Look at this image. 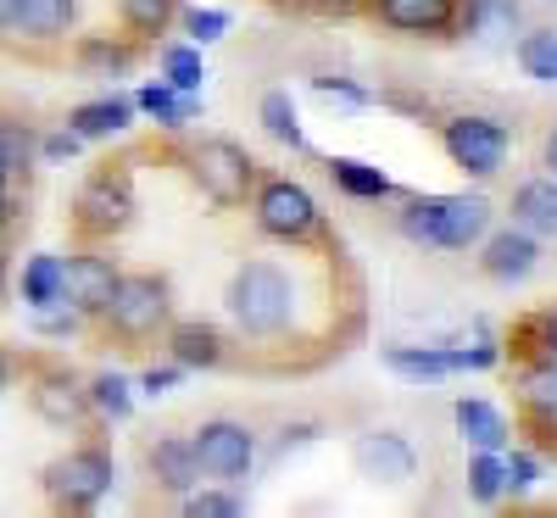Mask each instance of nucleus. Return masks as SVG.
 Returning <instances> with one entry per match:
<instances>
[{
    "label": "nucleus",
    "instance_id": "1",
    "mask_svg": "<svg viewBox=\"0 0 557 518\" xmlns=\"http://www.w3.org/2000/svg\"><path fill=\"white\" fill-rule=\"evenodd\" d=\"M491 223V201L485 196H424V201H412L401 229L412 234V240H424V246H446V251H462V246H474L480 234Z\"/></svg>",
    "mask_w": 557,
    "mask_h": 518
},
{
    "label": "nucleus",
    "instance_id": "2",
    "mask_svg": "<svg viewBox=\"0 0 557 518\" xmlns=\"http://www.w3.org/2000/svg\"><path fill=\"white\" fill-rule=\"evenodd\" d=\"M228 307L251 329V335H278L290 323V279L273 262H246L228 285Z\"/></svg>",
    "mask_w": 557,
    "mask_h": 518
},
{
    "label": "nucleus",
    "instance_id": "3",
    "mask_svg": "<svg viewBox=\"0 0 557 518\" xmlns=\"http://www.w3.org/2000/svg\"><path fill=\"white\" fill-rule=\"evenodd\" d=\"M190 446H196V462L207 468V474H218V480H240L251 468V457H257L251 430H246V423H228V418L201 423V435Z\"/></svg>",
    "mask_w": 557,
    "mask_h": 518
},
{
    "label": "nucleus",
    "instance_id": "4",
    "mask_svg": "<svg viewBox=\"0 0 557 518\" xmlns=\"http://www.w3.org/2000/svg\"><path fill=\"white\" fill-rule=\"evenodd\" d=\"M446 151H451L457 168L491 178L507 157V128L491 123V118H457V123H446Z\"/></svg>",
    "mask_w": 557,
    "mask_h": 518
},
{
    "label": "nucleus",
    "instance_id": "5",
    "mask_svg": "<svg viewBox=\"0 0 557 518\" xmlns=\"http://www.w3.org/2000/svg\"><path fill=\"white\" fill-rule=\"evenodd\" d=\"M257 223H262V234H273V240H307L312 223H318V207H312V196L301 190V184L278 178L257 196Z\"/></svg>",
    "mask_w": 557,
    "mask_h": 518
},
{
    "label": "nucleus",
    "instance_id": "6",
    "mask_svg": "<svg viewBox=\"0 0 557 518\" xmlns=\"http://www.w3.org/2000/svg\"><path fill=\"white\" fill-rule=\"evenodd\" d=\"M112 480H117V468H112L107 452H73V457H62V462L51 468V491H57V502H67V507L101 502V496L112 491Z\"/></svg>",
    "mask_w": 557,
    "mask_h": 518
},
{
    "label": "nucleus",
    "instance_id": "7",
    "mask_svg": "<svg viewBox=\"0 0 557 518\" xmlns=\"http://www.w3.org/2000/svg\"><path fill=\"white\" fill-rule=\"evenodd\" d=\"M196 178H201V190L212 201H240L246 196V184H251V157L235 146V139H207V146L196 151Z\"/></svg>",
    "mask_w": 557,
    "mask_h": 518
},
{
    "label": "nucleus",
    "instance_id": "8",
    "mask_svg": "<svg viewBox=\"0 0 557 518\" xmlns=\"http://www.w3.org/2000/svg\"><path fill=\"white\" fill-rule=\"evenodd\" d=\"M107 318L123 329V335H151V329L168 318L162 279H117V291L107 301Z\"/></svg>",
    "mask_w": 557,
    "mask_h": 518
},
{
    "label": "nucleus",
    "instance_id": "9",
    "mask_svg": "<svg viewBox=\"0 0 557 518\" xmlns=\"http://www.w3.org/2000/svg\"><path fill=\"white\" fill-rule=\"evenodd\" d=\"M351 462L362 480H380V485H401L412 480V446L401 435H362L351 446Z\"/></svg>",
    "mask_w": 557,
    "mask_h": 518
},
{
    "label": "nucleus",
    "instance_id": "10",
    "mask_svg": "<svg viewBox=\"0 0 557 518\" xmlns=\"http://www.w3.org/2000/svg\"><path fill=\"white\" fill-rule=\"evenodd\" d=\"M112 291H117L112 262H101V257H73V262H62V296H67L78 312H107Z\"/></svg>",
    "mask_w": 557,
    "mask_h": 518
},
{
    "label": "nucleus",
    "instance_id": "11",
    "mask_svg": "<svg viewBox=\"0 0 557 518\" xmlns=\"http://www.w3.org/2000/svg\"><path fill=\"white\" fill-rule=\"evenodd\" d=\"M78 212H84L89 229H117V223H128V212H134L128 184H123V178H107V173L89 178L84 196H78Z\"/></svg>",
    "mask_w": 557,
    "mask_h": 518
},
{
    "label": "nucleus",
    "instance_id": "12",
    "mask_svg": "<svg viewBox=\"0 0 557 518\" xmlns=\"http://www.w3.org/2000/svg\"><path fill=\"white\" fill-rule=\"evenodd\" d=\"M385 368L391 373H401V380H412V385H435V380H446V373H457L462 368V351L451 357V351H412V346H396V351H385Z\"/></svg>",
    "mask_w": 557,
    "mask_h": 518
},
{
    "label": "nucleus",
    "instance_id": "13",
    "mask_svg": "<svg viewBox=\"0 0 557 518\" xmlns=\"http://www.w3.org/2000/svg\"><path fill=\"white\" fill-rule=\"evenodd\" d=\"M380 12L391 28H412V34H430V28H446L457 0H380Z\"/></svg>",
    "mask_w": 557,
    "mask_h": 518
},
{
    "label": "nucleus",
    "instance_id": "14",
    "mask_svg": "<svg viewBox=\"0 0 557 518\" xmlns=\"http://www.w3.org/2000/svg\"><path fill=\"white\" fill-rule=\"evenodd\" d=\"M513 212L524 229L535 234H557V178H530L524 190L513 196Z\"/></svg>",
    "mask_w": 557,
    "mask_h": 518
},
{
    "label": "nucleus",
    "instance_id": "15",
    "mask_svg": "<svg viewBox=\"0 0 557 518\" xmlns=\"http://www.w3.org/2000/svg\"><path fill=\"white\" fill-rule=\"evenodd\" d=\"M530 268H535L530 234H496V240L485 246V273H496V279H524Z\"/></svg>",
    "mask_w": 557,
    "mask_h": 518
},
{
    "label": "nucleus",
    "instance_id": "16",
    "mask_svg": "<svg viewBox=\"0 0 557 518\" xmlns=\"http://www.w3.org/2000/svg\"><path fill=\"white\" fill-rule=\"evenodd\" d=\"M151 468H157V480H162L168 491H190L196 474H201V462H196V446H190V441H162V446L151 452Z\"/></svg>",
    "mask_w": 557,
    "mask_h": 518
},
{
    "label": "nucleus",
    "instance_id": "17",
    "mask_svg": "<svg viewBox=\"0 0 557 518\" xmlns=\"http://www.w3.org/2000/svg\"><path fill=\"white\" fill-rule=\"evenodd\" d=\"M457 430H462V441H474L480 452H496L507 441V423H502V412L491 402H457Z\"/></svg>",
    "mask_w": 557,
    "mask_h": 518
},
{
    "label": "nucleus",
    "instance_id": "18",
    "mask_svg": "<svg viewBox=\"0 0 557 518\" xmlns=\"http://www.w3.org/2000/svg\"><path fill=\"white\" fill-rule=\"evenodd\" d=\"M12 23L23 34H34V39H51V34H62L73 23V0H17Z\"/></svg>",
    "mask_w": 557,
    "mask_h": 518
},
{
    "label": "nucleus",
    "instance_id": "19",
    "mask_svg": "<svg viewBox=\"0 0 557 518\" xmlns=\"http://www.w3.org/2000/svg\"><path fill=\"white\" fill-rule=\"evenodd\" d=\"M34 407H39V418H51V423H78L84 418V391L73 380H45L34 391Z\"/></svg>",
    "mask_w": 557,
    "mask_h": 518
},
{
    "label": "nucleus",
    "instance_id": "20",
    "mask_svg": "<svg viewBox=\"0 0 557 518\" xmlns=\"http://www.w3.org/2000/svg\"><path fill=\"white\" fill-rule=\"evenodd\" d=\"M23 296H28V307H57L62 301V257H34L23 268Z\"/></svg>",
    "mask_w": 557,
    "mask_h": 518
},
{
    "label": "nucleus",
    "instance_id": "21",
    "mask_svg": "<svg viewBox=\"0 0 557 518\" xmlns=\"http://www.w3.org/2000/svg\"><path fill=\"white\" fill-rule=\"evenodd\" d=\"M173 357L184 368H212L218 362V335H212L207 323H178L173 329Z\"/></svg>",
    "mask_w": 557,
    "mask_h": 518
},
{
    "label": "nucleus",
    "instance_id": "22",
    "mask_svg": "<svg viewBox=\"0 0 557 518\" xmlns=\"http://www.w3.org/2000/svg\"><path fill=\"white\" fill-rule=\"evenodd\" d=\"M117 128H128L123 101H89V107L73 112V134H84V139H101V134H117Z\"/></svg>",
    "mask_w": 557,
    "mask_h": 518
},
{
    "label": "nucleus",
    "instance_id": "23",
    "mask_svg": "<svg viewBox=\"0 0 557 518\" xmlns=\"http://www.w3.org/2000/svg\"><path fill=\"white\" fill-rule=\"evenodd\" d=\"M262 123H268L273 139H285V146H301V123H296V107H290L285 89H268V96H262Z\"/></svg>",
    "mask_w": 557,
    "mask_h": 518
},
{
    "label": "nucleus",
    "instance_id": "24",
    "mask_svg": "<svg viewBox=\"0 0 557 518\" xmlns=\"http://www.w3.org/2000/svg\"><path fill=\"white\" fill-rule=\"evenodd\" d=\"M519 62H524L530 78L557 84V34H535V39H524V45H519Z\"/></svg>",
    "mask_w": 557,
    "mask_h": 518
},
{
    "label": "nucleus",
    "instance_id": "25",
    "mask_svg": "<svg viewBox=\"0 0 557 518\" xmlns=\"http://www.w3.org/2000/svg\"><path fill=\"white\" fill-rule=\"evenodd\" d=\"M335 178H341V190H351V196H385L391 190V178L380 168H362V162H335Z\"/></svg>",
    "mask_w": 557,
    "mask_h": 518
},
{
    "label": "nucleus",
    "instance_id": "26",
    "mask_svg": "<svg viewBox=\"0 0 557 518\" xmlns=\"http://www.w3.org/2000/svg\"><path fill=\"white\" fill-rule=\"evenodd\" d=\"M469 485H474V496H480V502H496V496L507 491V462H496V457L485 452V457L469 468Z\"/></svg>",
    "mask_w": 557,
    "mask_h": 518
},
{
    "label": "nucleus",
    "instance_id": "27",
    "mask_svg": "<svg viewBox=\"0 0 557 518\" xmlns=\"http://www.w3.org/2000/svg\"><path fill=\"white\" fill-rule=\"evenodd\" d=\"M524 396H530V407H535V412H557V362H546V368H530V373H524Z\"/></svg>",
    "mask_w": 557,
    "mask_h": 518
},
{
    "label": "nucleus",
    "instance_id": "28",
    "mask_svg": "<svg viewBox=\"0 0 557 518\" xmlns=\"http://www.w3.org/2000/svg\"><path fill=\"white\" fill-rule=\"evenodd\" d=\"M168 0H123V17L139 28V34H162V23H168Z\"/></svg>",
    "mask_w": 557,
    "mask_h": 518
},
{
    "label": "nucleus",
    "instance_id": "29",
    "mask_svg": "<svg viewBox=\"0 0 557 518\" xmlns=\"http://www.w3.org/2000/svg\"><path fill=\"white\" fill-rule=\"evenodd\" d=\"M201 57L196 51H168V84L173 89H201Z\"/></svg>",
    "mask_w": 557,
    "mask_h": 518
},
{
    "label": "nucleus",
    "instance_id": "30",
    "mask_svg": "<svg viewBox=\"0 0 557 518\" xmlns=\"http://www.w3.org/2000/svg\"><path fill=\"white\" fill-rule=\"evenodd\" d=\"M139 107H146L151 118H162V123H184V118H190V107L173 101V89H146V96H139Z\"/></svg>",
    "mask_w": 557,
    "mask_h": 518
},
{
    "label": "nucleus",
    "instance_id": "31",
    "mask_svg": "<svg viewBox=\"0 0 557 518\" xmlns=\"http://www.w3.org/2000/svg\"><path fill=\"white\" fill-rule=\"evenodd\" d=\"M96 407L123 418L128 412V380H117V373H107V380H96Z\"/></svg>",
    "mask_w": 557,
    "mask_h": 518
},
{
    "label": "nucleus",
    "instance_id": "32",
    "mask_svg": "<svg viewBox=\"0 0 557 518\" xmlns=\"http://www.w3.org/2000/svg\"><path fill=\"white\" fill-rule=\"evenodd\" d=\"M184 513H196V518H228V513H240L235 496H218V491H201V496H184Z\"/></svg>",
    "mask_w": 557,
    "mask_h": 518
},
{
    "label": "nucleus",
    "instance_id": "33",
    "mask_svg": "<svg viewBox=\"0 0 557 518\" xmlns=\"http://www.w3.org/2000/svg\"><path fill=\"white\" fill-rule=\"evenodd\" d=\"M223 28H228L223 12H190V34H196V39H218Z\"/></svg>",
    "mask_w": 557,
    "mask_h": 518
},
{
    "label": "nucleus",
    "instance_id": "34",
    "mask_svg": "<svg viewBox=\"0 0 557 518\" xmlns=\"http://www.w3.org/2000/svg\"><path fill=\"white\" fill-rule=\"evenodd\" d=\"M535 480V462L530 457H513V462H507V485H513V491H524Z\"/></svg>",
    "mask_w": 557,
    "mask_h": 518
},
{
    "label": "nucleus",
    "instance_id": "35",
    "mask_svg": "<svg viewBox=\"0 0 557 518\" xmlns=\"http://www.w3.org/2000/svg\"><path fill=\"white\" fill-rule=\"evenodd\" d=\"M139 385H146V391H151V396H162V391H168V385H173V368H162V373H157V368H151V373H146V380H139Z\"/></svg>",
    "mask_w": 557,
    "mask_h": 518
},
{
    "label": "nucleus",
    "instance_id": "36",
    "mask_svg": "<svg viewBox=\"0 0 557 518\" xmlns=\"http://www.w3.org/2000/svg\"><path fill=\"white\" fill-rule=\"evenodd\" d=\"M12 12H17V0H0V28L12 23Z\"/></svg>",
    "mask_w": 557,
    "mask_h": 518
},
{
    "label": "nucleus",
    "instance_id": "37",
    "mask_svg": "<svg viewBox=\"0 0 557 518\" xmlns=\"http://www.w3.org/2000/svg\"><path fill=\"white\" fill-rule=\"evenodd\" d=\"M546 168H552V173H557V134H552V139H546Z\"/></svg>",
    "mask_w": 557,
    "mask_h": 518
},
{
    "label": "nucleus",
    "instance_id": "38",
    "mask_svg": "<svg viewBox=\"0 0 557 518\" xmlns=\"http://www.w3.org/2000/svg\"><path fill=\"white\" fill-rule=\"evenodd\" d=\"M7 173H12V157H7V146H0V184H7Z\"/></svg>",
    "mask_w": 557,
    "mask_h": 518
},
{
    "label": "nucleus",
    "instance_id": "39",
    "mask_svg": "<svg viewBox=\"0 0 557 518\" xmlns=\"http://www.w3.org/2000/svg\"><path fill=\"white\" fill-rule=\"evenodd\" d=\"M546 335H552V346H557V312H552V323H546Z\"/></svg>",
    "mask_w": 557,
    "mask_h": 518
},
{
    "label": "nucleus",
    "instance_id": "40",
    "mask_svg": "<svg viewBox=\"0 0 557 518\" xmlns=\"http://www.w3.org/2000/svg\"><path fill=\"white\" fill-rule=\"evenodd\" d=\"M0 391H7V357H0Z\"/></svg>",
    "mask_w": 557,
    "mask_h": 518
},
{
    "label": "nucleus",
    "instance_id": "41",
    "mask_svg": "<svg viewBox=\"0 0 557 518\" xmlns=\"http://www.w3.org/2000/svg\"><path fill=\"white\" fill-rule=\"evenodd\" d=\"M7 218H12V207H7V201H0V223H7Z\"/></svg>",
    "mask_w": 557,
    "mask_h": 518
},
{
    "label": "nucleus",
    "instance_id": "42",
    "mask_svg": "<svg viewBox=\"0 0 557 518\" xmlns=\"http://www.w3.org/2000/svg\"><path fill=\"white\" fill-rule=\"evenodd\" d=\"M0 285H7V257H0Z\"/></svg>",
    "mask_w": 557,
    "mask_h": 518
}]
</instances>
